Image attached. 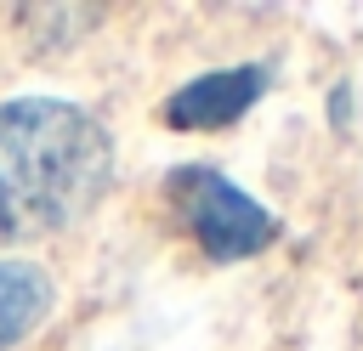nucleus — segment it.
Instances as JSON below:
<instances>
[{"label": "nucleus", "mask_w": 363, "mask_h": 351, "mask_svg": "<svg viewBox=\"0 0 363 351\" xmlns=\"http://www.w3.org/2000/svg\"><path fill=\"white\" fill-rule=\"evenodd\" d=\"M113 142L102 119L62 96L0 102V249L68 232L102 204Z\"/></svg>", "instance_id": "1"}, {"label": "nucleus", "mask_w": 363, "mask_h": 351, "mask_svg": "<svg viewBox=\"0 0 363 351\" xmlns=\"http://www.w3.org/2000/svg\"><path fill=\"white\" fill-rule=\"evenodd\" d=\"M164 204L176 209V221L187 226V238L210 255V260H250L278 238V221L238 187L227 181L216 164L193 159L176 164L164 176Z\"/></svg>", "instance_id": "2"}, {"label": "nucleus", "mask_w": 363, "mask_h": 351, "mask_svg": "<svg viewBox=\"0 0 363 351\" xmlns=\"http://www.w3.org/2000/svg\"><path fill=\"white\" fill-rule=\"evenodd\" d=\"M267 91V68L261 62H238V68H210L199 79H187L182 91L164 96V125L170 130H216L233 125L238 113H250Z\"/></svg>", "instance_id": "3"}, {"label": "nucleus", "mask_w": 363, "mask_h": 351, "mask_svg": "<svg viewBox=\"0 0 363 351\" xmlns=\"http://www.w3.org/2000/svg\"><path fill=\"white\" fill-rule=\"evenodd\" d=\"M51 306H57V283H51V272L34 266V260H11V255H0V351L23 345V340L51 317Z\"/></svg>", "instance_id": "4"}]
</instances>
